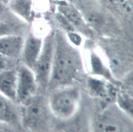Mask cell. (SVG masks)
Instances as JSON below:
<instances>
[{"mask_svg": "<svg viewBox=\"0 0 133 132\" xmlns=\"http://www.w3.org/2000/svg\"><path fill=\"white\" fill-rule=\"evenodd\" d=\"M109 1L110 2H112L113 3H116L118 5H119L121 6L122 4H123L128 0H109Z\"/></svg>", "mask_w": 133, "mask_h": 132, "instance_id": "20", "label": "cell"}, {"mask_svg": "<svg viewBox=\"0 0 133 132\" xmlns=\"http://www.w3.org/2000/svg\"><path fill=\"white\" fill-rule=\"evenodd\" d=\"M126 127L121 120L106 114L98 120L96 124V131H125L124 128H126Z\"/></svg>", "mask_w": 133, "mask_h": 132, "instance_id": "14", "label": "cell"}, {"mask_svg": "<svg viewBox=\"0 0 133 132\" xmlns=\"http://www.w3.org/2000/svg\"><path fill=\"white\" fill-rule=\"evenodd\" d=\"M123 50L118 46L106 49L108 66L112 75L121 76L132 67V57Z\"/></svg>", "mask_w": 133, "mask_h": 132, "instance_id": "5", "label": "cell"}, {"mask_svg": "<svg viewBox=\"0 0 133 132\" xmlns=\"http://www.w3.org/2000/svg\"><path fill=\"white\" fill-rule=\"evenodd\" d=\"M43 43L42 37L34 33L29 34L24 40L21 54L24 65L31 69L41 52Z\"/></svg>", "mask_w": 133, "mask_h": 132, "instance_id": "7", "label": "cell"}, {"mask_svg": "<svg viewBox=\"0 0 133 132\" xmlns=\"http://www.w3.org/2000/svg\"><path fill=\"white\" fill-rule=\"evenodd\" d=\"M24 40L19 35L0 37V55L7 58L18 57L21 53Z\"/></svg>", "mask_w": 133, "mask_h": 132, "instance_id": "9", "label": "cell"}, {"mask_svg": "<svg viewBox=\"0 0 133 132\" xmlns=\"http://www.w3.org/2000/svg\"><path fill=\"white\" fill-rule=\"evenodd\" d=\"M10 101L0 93V122L9 124L17 120V112Z\"/></svg>", "mask_w": 133, "mask_h": 132, "instance_id": "15", "label": "cell"}, {"mask_svg": "<svg viewBox=\"0 0 133 132\" xmlns=\"http://www.w3.org/2000/svg\"><path fill=\"white\" fill-rule=\"evenodd\" d=\"M4 5H7L10 0H0Z\"/></svg>", "mask_w": 133, "mask_h": 132, "instance_id": "22", "label": "cell"}, {"mask_svg": "<svg viewBox=\"0 0 133 132\" xmlns=\"http://www.w3.org/2000/svg\"><path fill=\"white\" fill-rule=\"evenodd\" d=\"M15 32L16 29L12 23L4 19H0V37L10 35H18Z\"/></svg>", "mask_w": 133, "mask_h": 132, "instance_id": "17", "label": "cell"}, {"mask_svg": "<svg viewBox=\"0 0 133 132\" xmlns=\"http://www.w3.org/2000/svg\"><path fill=\"white\" fill-rule=\"evenodd\" d=\"M4 4L0 1V15L2 13V12L4 11Z\"/></svg>", "mask_w": 133, "mask_h": 132, "instance_id": "21", "label": "cell"}, {"mask_svg": "<svg viewBox=\"0 0 133 132\" xmlns=\"http://www.w3.org/2000/svg\"><path fill=\"white\" fill-rule=\"evenodd\" d=\"M54 51V36L50 35L43 40L38 58L32 68L37 85L46 86L49 81Z\"/></svg>", "mask_w": 133, "mask_h": 132, "instance_id": "3", "label": "cell"}, {"mask_svg": "<svg viewBox=\"0 0 133 132\" xmlns=\"http://www.w3.org/2000/svg\"><path fill=\"white\" fill-rule=\"evenodd\" d=\"M58 10L75 29L76 28L86 36L90 35L89 26L75 6L70 4H62L59 6Z\"/></svg>", "mask_w": 133, "mask_h": 132, "instance_id": "8", "label": "cell"}, {"mask_svg": "<svg viewBox=\"0 0 133 132\" xmlns=\"http://www.w3.org/2000/svg\"><path fill=\"white\" fill-rule=\"evenodd\" d=\"M7 58L0 55V72L8 69Z\"/></svg>", "mask_w": 133, "mask_h": 132, "instance_id": "19", "label": "cell"}, {"mask_svg": "<svg viewBox=\"0 0 133 132\" xmlns=\"http://www.w3.org/2000/svg\"><path fill=\"white\" fill-rule=\"evenodd\" d=\"M33 4V0H10L7 5L12 13L29 22L32 18Z\"/></svg>", "mask_w": 133, "mask_h": 132, "instance_id": "12", "label": "cell"}, {"mask_svg": "<svg viewBox=\"0 0 133 132\" xmlns=\"http://www.w3.org/2000/svg\"><path fill=\"white\" fill-rule=\"evenodd\" d=\"M24 105L23 121L31 129L42 128L47 120V111L43 104L39 100H34Z\"/></svg>", "mask_w": 133, "mask_h": 132, "instance_id": "6", "label": "cell"}, {"mask_svg": "<svg viewBox=\"0 0 133 132\" xmlns=\"http://www.w3.org/2000/svg\"><path fill=\"white\" fill-rule=\"evenodd\" d=\"M90 71L92 75L102 77L109 80H113L112 73L108 67L95 51L90 52L89 55Z\"/></svg>", "mask_w": 133, "mask_h": 132, "instance_id": "13", "label": "cell"}, {"mask_svg": "<svg viewBox=\"0 0 133 132\" xmlns=\"http://www.w3.org/2000/svg\"><path fill=\"white\" fill-rule=\"evenodd\" d=\"M1 123V122H0ZM3 129H4V127H3V126H1V125H0V131H3Z\"/></svg>", "mask_w": 133, "mask_h": 132, "instance_id": "23", "label": "cell"}, {"mask_svg": "<svg viewBox=\"0 0 133 132\" xmlns=\"http://www.w3.org/2000/svg\"><path fill=\"white\" fill-rule=\"evenodd\" d=\"M68 36L70 40V43H72L76 46H78L81 45L82 42L81 36L77 33H74V31L68 32Z\"/></svg>", "mask_w": 133, "mask_h": 132, "instance_id": "18", "label": "cell"}, {"mask_svg": "<svg viewBox=\"0 0 133 132\" xmlns=\"http://www.w3.org/2000/svg\"><path fill=\"white\" fill-rule=\"evenodd\" d=\"M115 101L121 110L132 118L133 100L131 96L125 93H117Z\"/></svg>", "mask_w": 133, "mask_h": 132, "instance_id": "16", "label": "cell"}, {"mask_svg": "<svg viewBox=\"0 0 133 132\" xmlns=\"http://www.w3.org/2000/svg\"><path fill=\"white\" fill-rule=\"evenodd\" d=\"M17 72V100L24 106L34 98L38 85L33 71L25 65Z\"/></svg>", "mask_w": 133, "mask_h": 132, "instance_id": "4", "label": "cell"}, {"mask_svg": "<svg viewBox=\"0 0 133 132\" xmlns=\"http://www.w3.org/2000/svg\"><path fill=\"white\" fill-rule=\"evenodd\" d=\"M90 91L99 96L106 104L116 100L117 92L114 87L110 84L96 78H91L88 81Z\"/></svg>", "mask_w": 133, "mask_h": 132, "instance_id": "11", "label": "cell"}, {"mask_svg": "<svg viewBox=\"0 0 133 132\" xmlns=\"http://www.w3.org/2000/svg\"><path fill=\"white\" fill-rule=\"evenodd\" d=\"M82 65L78 51L57 33L54 37V51L49 84L63 85L73 79Z\"/></svg>", "mask_w": 133, "mask_h": 132, "instance_id": "1", "label": "cell"}, {"mask_svg": "<svg viewBox=\"0 0 133 132\" xmlns=\"http://www.w3.org/2000/svg\"><path fill=\"white\" fill-rule=\"evenodd\" d=\"M17 72L6 69L0 72V93L11 101L17 100Z\"/></svg>", "mask_w": 133, "mask_h": 132, "instance_id": "10", "label": "cell"}, {"mask_svg": "<svg viewBox=\"0 0 133 132\" xmlns=\"http://www.w3.org/2000/svg\"><path fill=\"white\" fill-rule=\"evenodd\" d=\"M80 99L78 89L65 86L54 91L49 99L48 105L51 113L60 119H68L76 113Z\"/></svg>", "mask_w": 133, "mask_h": 132, "instance_id": "2", "label": "cell"}]
</instances>
